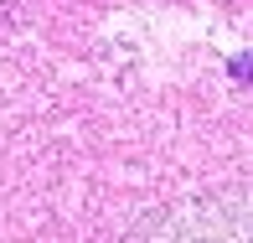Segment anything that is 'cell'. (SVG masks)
I'll return each mask as SVG.
<instances>
[{
	"label": "cell",
	"mask_w": 253,
	"mask_h": 243,
	"mask_svg": "<svg viewBox=\"0 0 253 243\" xmlns=\"http://www.w3.org/2000/svg\"><path fill=\"white\" fill-rule=\"evenodd\" d=\"M233 78H238V83H243V78H253V52H248V57H238V62H233Z\"/></svg>",
	"instance_id": "1"
}]
</instances>
